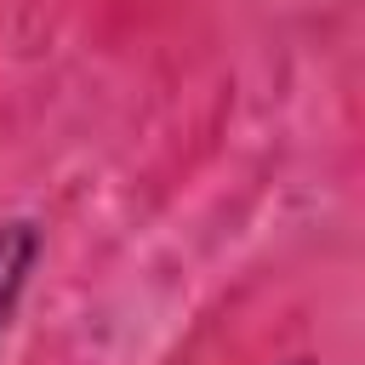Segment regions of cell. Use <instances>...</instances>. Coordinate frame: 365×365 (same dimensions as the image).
I'll return each instance as SVG.
<instances>
[{"instance_id":"obj_2","label":"cell","mask_w":365,"mask_h":365,"mask_svg":"<svg viewBox=\"0 0 365 365\" xmlns=\"http://www.w3.org/2000/svg\"><path fill=\"white\" fill-rule=\"evenodd\" d=\"M297 365H308V359H297Z\"/></svg>"},{"instance_id":"obj_1","label":"cell","mask_w":365,"mask_h":365,"mask_svg":"<svg viewBox=\"0 0 365 365\" xmlns=\"http://www.w3.org/2000/svg\"><path fill=\"white\" fill-rule=\"evenodd\" d=\"M40 251H46V228L34 217H6L0 222V342L17 319V302L29 291V274H34Z\"/></svg>"}]
</instances>
